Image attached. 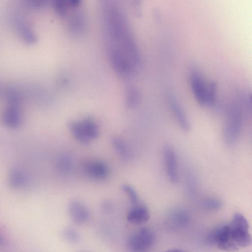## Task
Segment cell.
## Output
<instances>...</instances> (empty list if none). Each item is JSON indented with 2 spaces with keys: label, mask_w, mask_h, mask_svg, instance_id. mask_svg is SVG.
<instances>
[{
  "label": "cell",
  "mask_w": 252,
  "mask_h": 252,
  "mask_svg": "<svg viewBox=\"0 0 252 252\" xmlns=\"http://www.w3.org/2000/svg\"><path fill=\"white\" fill-rule=\"evenodd\" d=\"M103 9V24L111 63L118 73L129 77L139 63L136 44L119 7L108 2L104 4Z\"/></svg>",
  "instance_id": "obj_1"
},
{
  "label": "cell",
  "mask_w": 252,
  "mask_h": 252,
  "mask_svg": "<svg viewBox=\"0 0 252 252\" xmlns=\"http://www.w3.org/2000/svg\"><path fill=\"white\" fill-rule=\"evenodd\" d=\"M243 123V111L238 104H233L229 109L223 131V139L226 145L232 147L239 137Z\"/></svg>",
  "instance_id": "obj_2"
},
{
  "label": "cell",
  "mask_w": 252,
  "mask_h": 252,
  "mask_svg": "<svg viewBox=\"0 0 252 252\" xmlns=\"http://www.w3.org/2000/svg\"><path fill=\"white\" fill-rule=\"evenodd\" d=\"M190 84L194 95L202 105L210 106L214 102L216 95V85L207 82L198 72H193L190 76Z\"/></svg>",
  "instance_id": "obj_3"
},
{
  "label": "cell",
  "mask_w": 252,
  "mask_h": 252,
  "mask_svg": "<svg viewBox=\"0 0 252 252\" xmlns=\"http://www.w3.org/2000/svg\"><path fill=\"white\" fill-rule=\"evenodd\" d=\"M228 226L230 237L238 248H245L251 245L249 223L243 215L235 213Z\"/></svg>",
  "instance_id": "obj_4"
},
{
  "label": "cell",
  "mask_w": 252,
  "mask_h": 252,
  "mask_svg": "<svg viewBox=\"0 0 252 252\" xmlns=\"http://www.w3.org/2000/svg\"><path fill=\"white\" fill-rule=\"evenodd\" d=\"M207 240L210 244L217 246L223 251L234 252L239 249L230 237L228 225L219 226L212 230Z\"/></svg>",
  "instance_id": "obj_5"
},
{
  "label": "cell",
  "mask_w": 252,
  "mask_h": 252,
  "mask_svg": "<svg viewBox=\"0 0 252 252\" xmlns=\"http://www.w3.org/2000/svg\"><path fill=\"white\" fill-rule=\"evenodd\" d=\"M155 242L154 232L149 228H142L131 235L127 240L129 249L134 252H145L153 247Z\"/></svg>",
  "instance_id": "obj_6"
},
{
  "label": "cell",
  "mask_w": 252,
  "mask_h": 252,
  "mask_svg": "<svg viewBox=\"0 0 252 252\" xmlns=\"http://www.w3.org/2000/svg\"><path fill=\"white\" fill-rule=\"evenodd\" d=\"M3 124L11 128L19 127L22 123V112L19 108L18 96L15 93L10 95L9 104L2 116Z\"/></svg>",
  "instance_id": "obj_7"
},
{
  "label": "cell",
  "mask_w": 252,
  "mask_h": 252,
  "mask_svg": "<svg viewBox=\"0 0 252 252\" xmlns=\"http://www.w3.org/2000/svg\"><path fill=\"white\" fill-rule=\"evenodd\" d=\"M163 152V159L167 177L170 182L176 184L179 180L176 152L172 147L167 145L164 147Z\"/></svg>",
  "instance_id": "obj_8"
},
{
  "label": "cell",
  "mask_w": 252,
  "mask_h": 252,
  "mask_svg": "<svg viewBox=\"0 0 252 252\" xmlns=\"http://www.w3.org/2000/svg\"><path fill=\"white\" fill-rule=\"evenodd\" d=\"M84 168L85 173L90 177L95 180H104L109 174L106 164L99 160L87 161L84 164Z\"/></svg>",
  "instance_id": "obj_9"
},
{
  "label": "cell",
  "mask_w": 252,
  "mask_h": 252,
  "mask_svg": "<svg viewBox=\"0 0 252 252\" xmlns=\"http://www.w3.org/2000/svg\"><path fill=\"white\" fill-rule=\"evenodd\" d=\"M68 213L72 220L78 224L86 223L90 217L88 208L78 200H72L69 202Z\"/></svg>",
  "instance_id": "obj_10"
},
{
  "label": "cell",
  "mask_w": 252,
  "mask_h": 252,
  "mask_svg": "<svg viewBox=\"0 0 252 252\" xmlns=\"http://www.w3.org/2000/svg\"><path fill=\"white\" fill-rule=\"evenodd\" d=\"M77 7L72 10L68 20V25L70 31L73 34L79 35L85 30L86 19L84 13L79 9H75Z\"/></svg>",
  "instance_id": "obj_11"
},
{
  "label": "cell",
  "mask_w": 252,
  "mask_h": 252,
  "mask_svg": "<svg viewBox=\"0 0 252 252\" xmlns=\"http://www.w3.org/2000/svg\"><path fill=\"white\" fill-rule=\"evenodd\" d=\"M150 213L148 208L143 205L136 204L128 213L127 220L134 224H142L150 219Z\"/></svg>",
  "instance_id": "obj_12"
},
{
  "label": "cell",
  "mask_w": 252,
  "mask_h": 252,
  "mask_svg": "<svg viewBox=\"0 0 252 252\" xmlns=\"http://www.w3.org/2000/svg\"><path fill=\"white\" fill-rule=\"evenodd\" d=\"M169 103L171 109L180 127L184 131H189L190 124L187 115L179 103L172 96L169 98Z\"/></svg>",
  "instance_id": "obj_13"
},
{
  "label": "cell",
  "mask_w": 252,
  "mask_h": 252,
  "mask_svg": "<svg viewBox=\"0 0 252 252\" xmlns=\"http://www.w3.org/2000/svg\"><path fill=\"white\" fill-rule=\"evenodd\" d=\"M68 128L73 136L79 142L84 144H88L90 142L80 121H74L69 122Z\"/></svg>",
  "instance_id": "obj_14"
},
{
  "label": "cell",
  "mask_w": 252,
  "mask_h": 252,
  "mask_svg": "<svg viewBox=\"0 0 252 252\" xmlns=\"http://www.w3.org/2000/svg\"><path fill=\"white\" fill-rule=\"evenodd\" d=\"M111 141L114 149L122 159H130V150L125 141L119 137L114 136L112 138Z\"/></svg>",
  "instance_id": "obj_15"
},
{
  "label": "cell",
  "mask_w": 252,
  "mask_h": 252,
  "mask_svg": "<svg viewBox=\"0 0 252 252\" xmlns=\"http://www.w3.org/2000/svg\"><path fill=\"white\" fill-rule=\"evenodd\" d=\"M80 121L89 140L95 139L99 135V129L95 121L91 117H87Z\"/></svg>",
  "instance_id": "obj_16"
},
{
  "label": "cell",
  "mask_w": 252,
  "mask_h": 252,
  "mask_svg": "<svg viewBox=\"0 0 252 252\" xmlns=\"http://www.w3.org/2000/svg\"><path fill=\"white\" fill-rule=\"evenodd\" d=\"M9 184L15 189H19L25 186L27 183L26 175L18 169L12 170L9 175Z\"/></svg>",
  "instance_id": "obj_17"
},
{
  "label": "cell",
  "mask_w": 252,
  "mask_h": 252,
  "mask_svg": "<svg viewBox=\"0 0 252 252\" xmlns=\"http://www.w3.org/2000/svg\"><path fill=\"white\" fill-rule=\"evenodd\" d=\"M171 219L176 224L185 225L189 221V215L187 212L183 209H178L174 210L171 214Z\"/></svg>",
  "instance_id": "obj_18"
},
{
  "label": "cell",
  "mask_w": 252,
  "mask_h": 252,
  "mask_svg": "<svg viewBox=\"0 0 252 252\" xmlns=\"http://www.w3.org/2000/svg\"><path fill=\"white\" fill-rule=\"evenodd\" d=\"M203 208L209 211H216L220 209L222 206V201L215 197H209L205 198L202 203Z\"/></svg>",
  "instance_id": "obj_19"
},
{
  "label": "cell",
  "mask_w": 252,
  "mask_h": 252,
  "mask_svg": "<svg viewBox=\"0 0 252 252\" xmlns=\"http://www.w3.org/2000/svg\"><path fill=\"white\" fill-rule=\"evenodd\" d=\"M57 166L61 173L66 174L72 168L71 160L67 156H62L58 160Z\"/></svg>",
  "instance_id": "obj_20"
},
{
  "label": "cell",
  "mask_w": 252,
  "mask_h": 252,
  "mask_svg": "<svg viewBox=\"0 0 252 252\" xmlns=\"http://www.w3.org/2000/svg\"><path fill=\"white\" fill-rule=\"evenodd\" d=\"M63 236L64 240L70 243H76L80 239L78 232L75 229L70 227L64 229Z\"/></svg>",
  "instance_id": "obj_21"
},
{
  "label": "cell",
  "mask_w": 252,
  "mask_h": 252,
  "mask_svg": "<svg viewBox=\"0 0 252 252\" xmlns=\"http://www.w3.org/2000/svg\"><path fill=\"white\" fill-rule=\"evenodd\" d=\"M186 188L188 191L190 193H194L197 189L196 178L193 173L189 172L186 178Z\"/></svg>",
  "instance_id": "obj_22"
},
{
  "label": "cell",
  "mask_w": 252,
  "mask_h": 252,
  "mask_svg": "<svg viewBox=\"0 0 252 252\" xmlns=\"http://www.w3.org/2000/svg\"><path fill=\"white\" fill-rule=\"evenodd\" d=\"M126 105L129 108L135 107L139 100V94L134 88L129 89L126 94Z\"/></svg>",
  "instance_id": "obj_23"
},
{
  "label": "cell",
  "mask_w": 252,
  "mask_h": 252,
  "mask_svg": "<svg viewBox=\"0 0 252 252\" xmlns=\"http://www.w3.org/2000/svg\"><path fill=\"white\" fill-rule=\"evenodd\" d=\"M122 189L128 196L131 202L133 204H136L138 201V196L136 191L130 185L125 184L122 186Z\"/></svg>",
  "instance_id": "obj_24"
},
{
  "label": "cell",
  "mask_w": 252,
  "mask_h": 252,
  "mask_svg": "<svg viewBox=\"0 0 252 252\" xmlns=\"http://www.w3.org/2000/svg\"><path fill=\"white\" fill-rule=\"evenodd\" d=\"M164 252H187L184 251L180 250H170L167 251H165Z\"/></svg>",
  "instance_id": "obj_25"
},
{
  "label": "cell",
  "mask_w": 252,
  "mask_h": 252,
  "mask_svg": "<svg viewBox=\"0 0 252 252\" xmlns=\"http://www.w3.org/2000/svg\"><path fill=\"white\" fill-rule=\"evenodd\" d=\"M4 243V240L3 237L0 235V245H3Z\"/></svg>",
  "instance_id": "obj_26"
}]
</instances>
